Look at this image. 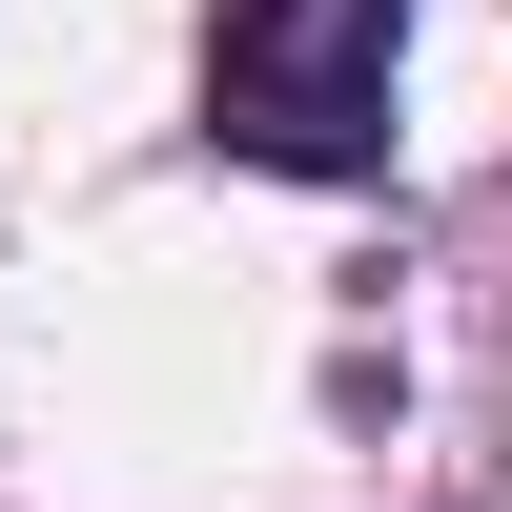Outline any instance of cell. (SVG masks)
<instances>
[{"mask_svg":"<svg viewBox=\"0 0 512 512\" xmlns=\"http://www.w3.org/2000/svg\"><path fill=\"white\" fill-rule=\"evenodd\" d=\"M390 41H410V0H226L205 123L287 185H369L390 164Z\"/></svg>","mask_w":512,"mask_h":512,"instance_id":"obj_1","label":"cell"}]
</instances>
